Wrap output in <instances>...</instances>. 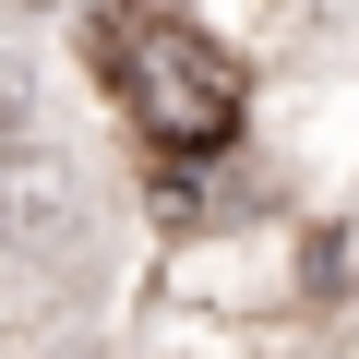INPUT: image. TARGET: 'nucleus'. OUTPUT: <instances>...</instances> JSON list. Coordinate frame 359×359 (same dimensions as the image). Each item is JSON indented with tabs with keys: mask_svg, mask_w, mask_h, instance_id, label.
I'll list each match as a JSON object with an SVG mask.
<instances>
[{
	"mask_svg": "<svg viewBox=\"0 0 359 359\" xmlns=\"http://www.w3.org/2000/svg\"><path fill=\"white\" fill-rule=\"evenodd\" d=\"M120 108L156 156H216L240 132V60L204 36V25H180V13H144L132 60H120Z\"/></svg>",
	"mask_w": 359,
	"mask_h": 359,
	"instance_id": "1",
	"label": "nucleus"
},
{
	"mask_svg": "<svg viewBox=\"0 0 359 359\" xmlns=\"http://www.w3.org/2000/svg\"><path fill=\"white\" fill-rule=\"evenodd\" d=\"M0 240H13V252H72L84 240V204H72V180L48 156H13V168H0Z\"/></svg>",
	"mask_w": 359,
	"mask_h": 359,
	"instance_id": "2",
	"label": "nucleus"
},
{
	"mask_svg": "<svg viewBox=\"0 0 359 359\" xmlns=\"http://www.w3.org/2000/svg\"><path fill=\"white\" fill-rule=\"evenodd\" d=\"M252 192H240V180L228 168H204V156H168V180H156V216L168 228H204V216H240Z\"/></svg>",
	"mask_w": 359,
	"mask_h": 359,
	"instance_id": "3",
	"label": "nucleus"
},
{
	"mask_svg": "<svg viewBox=\"0 0 359 359\" xmlns=\"http://www.w3.org/2000/svg\"><path fill=\"white\" fill-rule=\"evenodd\" d=\"M132 36H144V13H132V0H108V13H96V36H84L108 84H120V60H132Z\"/></svg>",
	"mask_w": 359,
	"mask_h": 359,
	"instance_id": "4",
	"label": "nucleus"
},
{
	"mask_svg": "<svg viewBox=\"0 0 359 359\" xmlns=\"http://www.w3.org/2000/svg\"><path fill=\"white\" fill-rule=\"evenodd\" d=\"M13 156H25V84L0 72V168H13Z\"/></svg>",
	"mask_w": 359,
	"mask_h": 359,
	"instance_id": "5",
	"label": "nucleus"
},
{
	"mask_svg": "<svg viewBox=\"0 0 359 359\" xmlns=\"http://www.w3.org/2000/svg\"><path fill=\"white\" fill-rule=\"evenodd\" d=\"M0 13H48V0H0Z\"/></svg>",
	"mask_w": 359,
	"mask_h": 359,
	"instance_id": "6",
	"label": "nucleus"
}]
</instances>
